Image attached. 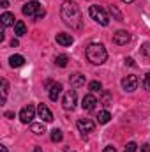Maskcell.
Returning a JSON list of instances; mask_svg holds the SVG:
<instances>
[{"label": "cell", "instance_id": "cell-31", "mask_svg": "<svg viewBox=\"0 0 150 152\" xmlns=\"http://www.w3.org/2000/svg\"><path fill=\"white\" fill-rule=\"evenodd\" d=\"M150 151V145H143L141 147V152H149Z\"/></svg>", "mask_w": 150, "mask_h": 152}, {"label": "cell", "instance_id": "cell-10", "mask_svg": "<svg viewBox=\"0 0 150 152\" xmlns=\"http://www.w3.org/2000/svg\"><path fill=\"white\" fill-rule=\"evenodd\" d=\"M95 104H97V99H95L94 94H87V96L83 97V101H81V106H83L85 112H92V110L95 108Z\"/></svg>", "mask_w": 150, "mask_h": 152}, {"label": "cell", "instance_id": "cell-32", "mask_svg": "<svg viewBox=\"0 0 150 152\" xmlns=\"http://www.w3.org/2000/svg\"><path fill=\"white\" fill-rule=\"evenodd\" d=\"M5 117H7V118H12L14 113H12V112H5Z\"/></svg>", "mask_w": 150, "mask_h": 152}, {"label": "cell", "instance_id": "cell-13", "mask_svg": "<svg viewBox=\"0 0 150 152\" xmlns=\"http://www.w3.org/2000/svg\"><path fill=\"white\" fill-rule=\"evenodd\" d=\"M69 81L73 87H81V85H85V76L81 73H74V75L69 76Z\"/></svg>", "mask_w": 150, "mask_h": 152}, {"label": "cell", "instance_id": "cell-29", "mask_svg": "<svg viewBox=\"0 0 150 152\" xmlns=\"http://www.w3.org/2000/svg\"><path fill=\"white\" fill-rule=\"evenodd\" d=\"M125 64H127V66H134V60H133V58H125Z\"/></svg>", "mask_w": 150, "mask_h": 152}, {"label": "cell", "instance_id": "cell-4", "mask_svg": "<svg viewBox=\"0 0 150 152\" xmlns=\"http://www.w3.org/2000/svg\"><path fill=\"white\" fill-rule=\"evenodd\" d=\"M88 14H90V18H92L95 23H99V25H103V27H106V25L110 23V18H108L106 11H104L103 7H99V5H90Z\"/></svg>", "mask_w": 150, "mask_h": 152}, {"label": "cell", "instance_id": "cell-17", "mask_svg": "<svg viewBox=\"0 0 150 152\" xmlns=\"http://www.w3.org/2000/svg\"><path fill=\"white\" fill-rule=\"evenodd\" d=\"M30 131L39 136V134H44L46 133V127H44L42 122H34V124H30Z\"/></svg>", "mask_w": 150, "mask_h": 152}, {"label": "cell", "instance_id": "cell-30", "mask_svg": "<svg viewBox=\"0 0 150 152\" xmlns=\"http://www.w3.org/2000/svg\"><path fill=\"white\" fill-rule=\"evenodd\" d=\"M2 7L7 9V7H9V2H7V0H2Z\"/></svg>", "mask_w": 150, "mask_h": 152}, {"label": "cell", "instance_id": "cell-6", "mask_svg": "<svg viewBox=\"0 0 150 152\" xmlns=\"http://www.w3.org/2000/svg\"><path fill=\"white\" fill-rule=\"evenodd\" d=\"M76 101H78V96H76V90H67L64 99H62V106L64 110H73L76 106Z\"/></svg>", "mask_w": 150, "mask_h": 152}, {"label": "cell", "instance_id": "cell-23", "mask_svg": "<svg viewBox=\"0 0 150 152\" xmlns=\"http://www.w3.org/2000/svg\"><path fill=\"white\" fill-rule=\"evenodd\" d=\"M88 88H90L92 92H101L103 85H101V81H90V83H88Z\"/></svg>", "mask_w": 150, "mask_h": 152}, {"label": "cell", "instance_id": "cell-9", "mask_svg": "<svg viewBox=\"0 0 150 152\" xmlns=\"http://www.w3.org/2000/svg\"><path fill=\"white\" fill-rule=\"evenodd\" d=\"M113 42L118 46H125L127 42H131V34L127 30H118L113 34Z\"/></svg>", "mask_w": 150, "mask_h": 152}, {"label": "cell", "instance_id": "cell-27", "mask_svg": "<svg viewBox=\"0 0 150 152\" xmlns=\"http://www.w3.org/2000/svg\"><path fill=\"white\" fill-rule=\"evenodd\" d=\"M141 51H143L147 57H150V42H145V44L141 46Z\"/></svg>", "mask_w": 150, "mask_h": 152}, {"label": "cell", "instance_id": "cell-1", "mask_svg": "<svg viewBox=\"0 0 150 152\" xmlns=\"http://www.w3.org/2000/svg\"><path fill=\"white\" fill-rule=\"evenodd\" d=\"M60 16L71 30H81L83 28V20H81V11L74 2H64L60 9Z\"/></svg>", "mask_w": 150, "mask_h": 152}, {"label": "cell", "instance_id": "cell-11", "mask_svg": "<svg viewBox=\"0 0 150 152\" xmlns=\"http://www.w3.org/2000/svg\"><path fill=\"white\" fill-rule=\"evenodd\" d=\"M37 115L39 118H42V122H51L53 120V113L50 112V108L46 104H39L37 106Z\"/></svg>", "mask_w": 150, "mask_h": 152}, {"label": "cell", "instance_id": "cell-12", "mask_svg": "<svg viewBox=\"0 0 150 152\" xmlns=\"http://www.w3.org/2000/svg\"><path fill=\"white\" fill-rule=\"evenodd\" d=\"M57 42L60 44V46H71L73 42H74V37L71 36V34H57Z\"/></svg>", "mask_w": 150, "mask_h": 152}, {"label": "cell", "instance_id": "cell-16", "mask_svg": "<svg viewBox=\"0 0 150 152\" xmlns=\"http://www.w3.org/2000/svg\"><path fill=\"white\" fill-rule=\"evenodd\" d=\"M9 64H11V67H21L25 64V57L23 55H12L9 58Z\"/></svg>", "mask_w": 150, "mask_h": 152}, {"label": "cell", "instance_id": "cell-8", "mask_svg": "<svg viewBox=\"0 0 150 152\" xmlns=\"http://www.w3.org/2000/svg\"><path fill=\"white\" fill-rule=\"evenodd\" d=\"M76 126H78L79 133H83V136H85V134H88V133H92V131H94V127H95V124H94L90 118H79V120L76 122Z\"/></svg>", "mask_w": 150, "mask_h": 152}, {"label": "cell", "instance_id": "cell-14", "mask_svg": "<svg viewBox=\"0 0 150 152\" xmlns=\"http://www.w3.org/2000/svg\"><path fill=\"white\" fill-rule=\"evenodd\" d=\"M62 94V83H55L51 88H50V99L51 101H57Z\"/></svg>", "mask_w": 150, "mask_h": 152}, {"label": "cell", "instance_id": "cell-36", "mask_svg": "<svg viewBox=\"0 0 150 152\" xmlns=\"http://www.w3.org/2000/svg\"><path fill=\"white\" fill-rule=\"evenodd\" d=\"M122 2H125V4H131V2H133V0H122Z\"/></svg>", "mask_w": 150, "mask_h": 152}, {"label": "cell", "instance_id": "cell-20", "mask_svg": "<svg viewBox=\"0 0 150 152\" xmlns=\"http://www.w3.org/2000/svg\"><path fill=\"white\" fill-rule=\"evenodd\" d=\"M67 62H69L67 55H58V57H55V64H57L58 67H66V66H67Z\"/></svg>", "mask_w": 150, "mask_h": 152}, {"label": "cell", "instance_id": "cell-25", "mask_svg": "<svg viewBox=\"0 0 150 152\" xmlns=\"http://www.w3.org/2000/svg\"><path fill=\"white\" fill-rule=\"evenodd\" d=\"M143 87H145L147 90H150V71L145 75V78H143Z\"/></svg>", "mask_w": 150, "mask_h": 152}, {"label": "cell", "instance_id": "cell-3", "mask_svg": "<svg viewBox=\"0 0 150 152\" xmlns=\"http://www.w3.org/2000/svg\"><path fill=\"white\" fill-rule=\"evenodd\" d=\"M21 11H23L25 16L34 18V20H41V18H44V14H46V11L42 9V5L39 4L37 0H30L28 4H25Z\"/></svg>", "mask_w": 150, "mask_h": 152}, {"label": "cell", "instance_id": "cell-26", "mask_svg": "<svg viewBox=\"0 0 150 152\" xmlns=\"http://www.w3.org/2000/svg\"><path fill=\"white\" fill-rule=\"evenodd\" d=\"M111 12L115 14V16H117V20H118V21H124V16L118 12V9H117V7H113V5H111Z\"/></svg>", "mask_w": 150, "mask_h": 152}, {"label": "cell", "instance_id": "cell-2", "mask_svg": "<svg viewBox=\"0 0 150 152\" xmlns=\"http://www.w3.org/2000/svg\"><path fill=\"white\" fill-rule=\"evenodd\" d=\"M85 55H87L88 62H92V64H95V66L104 64L106 58H108V51H106V48H104L103 44H99V42H92V44H88L87 50H85Z\"/></svg>", "mask_w": 150, "mask_h": 152}, {"label": "cell", "instance_id": "cell-18", "mask_svg": "<svg viewBox=\"0 0 150 152\" xmlns=\"http://www.w3.org/2000/svg\"><path fill=\"white\" fill-rule=\"evenodd\" d=\"M14 34H16L18 37L25 36V34H27V25H25L23 21H16V25H14Z\"/></svg>", "mask_w": 150, "mask_h": 152}, {"label": "cell", "instance_id": "cell-35", "mask_svg": "<svg viewBox=\"0 0 150 152\" xmlns=\"http://www.w3.org/2000/svg\"><path fill=\"white\" fill-rule=\"evenodd\" d=\"M34 152H42V151H41V149H39V147H36V149H34Z\"/></svg>", "mask_w": 150, "mask_h": 152}, {"label": "cell", "instance_id": "cell-5", "mask_svg": "<svg viewBox=\"0 0 150 152\" xmlns=\"http://www.w3.org/2000/svg\"><path fill=\"white\" fill-rule=\"evenodd\" d=\"M138 85H140V80H138L136 75H129L122 80V88H124L125 92H134V90L138 88Z\"/></svg>", "mask_w": 150, "mask_h": 152}, {"label": "cell", "instance_id": "cell-7", "mask_svg": "<svg viewBox=\"0 0 150 152\" xmlns=\"http://www.w3.org/2000/svg\"><path fill=\"white\" fill-rule=\"evenodd\" d=\"M36 108H34V104H28V106H25V108H21V112H20V120L23 122V124H28V122H32V118L36 117Z\"/></svg>", "mask_w": 150, "mask_h": 152}, {"label": "cell", "instance_id": "cell-33", "mask_svg": "<svg viewBox=\"0 0 150 152\" xmlns=\"http://www.w3.org/2000/svg\"><path fill=\"white\" fill-rule=\"evenodd\" d=\"M11 46H18V39H12L11 41Z\"/></svg>", "mask_w": 150, "mask_h": 152}, {"label": "cell", "instance_id": "cell-15", "mask_svg": "<svg viewBox=\"0 0 150 152\" xmlns=\"http://www.w3.org/2000/svg\"><path fill=\"white\" fill-rule=\"evenodd\" d=\"M0 20H2V25H4V27H11V25H16V21H14L16 18H14V14H12V12H4Z\"/></svg>", "mask_w": 150, "mask_h": 152}, {"label": "cell", "instance_id": "cell-28", "mask_svg": "<svg viewBox=\"0 0 150 152\" xmlns=\"http://www.w3.org/2000/svg\"><path fill=\"white\" fill-rule=\"evenodd\" d=\"M103 152H117V149H115V147H104Z\"/></svg>", "mask_w": 150, "mask_h": 152}, {"label": "cell", "instance_id": "cell-22", "mask_svg": "<svg viewBox=\"0 0 150 152\" xmlns=\"http://www.w3.org/2000/svg\"><path fill=\"white\" fill-rule=\"evenodd\" d=\"M62 138H64V134H62L60 129H53L51 131V142H62Z\"/></svg>", "mask_w": 150, "mask_h": 152}, {"label": "cell", "instance_id": "cell-21", "mask_svg": "<svg viewBox=\"0 0 150 152\" xmlns=\"http://www.w3.org/2000/svg\"><path fill=\"white\" fill-rule=\"evenodd\" d=\"M7 92H9V83H7V80H2V103H5Z\"/></svg>", "mask_w": 150, "mask_h": 152}, {"label": "cell", "instance_id": "cell-34", "mask_svg": "<svg viewBox=\"0 0 150 152\" xmlns=\"http://www.w3.org/2000/svg\"><path fill=\"white\" fill-rule=\"evenodd\" d=\"M0 149H2V152H9V151H7V147H5V145H2Z\"/></svg>", "mask_w": 150, "mask_h": 152}, {"label": "cell", "instance_id": "cell-19", "mask_svg": "<svg viewBox=\"0 0 150 152\" xmlns=\"http://www.w3.org/2000/svg\"><path fill=\"white\" fill-rule=\"evenodd\" d=\"M110 118H111V113H110L108 110H103V112L97 113V122H99V124H108Z\"/></svg>", "mask_w": 150, "mask_h": 152}, {"label": "cell", "instance_id": "cell-24", "mask_svg": "<svg viewBox=\"0 0 150 152\" xmlns=\"http://www.w3.org/2000/svg\"><path fill=\"white\" fill-rule=\"evenodd\" d=\"M138 151V145L134 143V142H129L127 145H125V149H124V152H136Z\"/></svg>", "mask_w": 150, "mask_h": 152}]
</instances>
